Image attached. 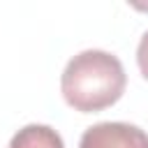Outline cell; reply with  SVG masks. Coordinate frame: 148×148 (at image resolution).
Segmentation results:
<instances>
[{
  "instance_id": "cell-1",
  "label": "cell",
  "mask_w": 148,
  "mask_h": 148,
  "mask_svg": "<svg viewBox=\"0 0 148 148\" xmlns=\"http://www.w3.org/2000/svg\"><path fill=\"white\" fill-rule=\"evenodd\" d=\"M127 86V74L123 62L99 49H88L76 53L62 69L60 90L65 102L81 111L92 113L102 111L120 99Z\"/></svg>"
},
{
  "instance_id": "cell-2",
  "label": "cell",
  "mask_w": 148,
  "mask_h": 148,
  "mask_svg": "<svg viewBox=\"0 0 148 148\" xmlns=\"http://www.w3.org/2000/svg\"><path fill=\"white\" fill-rule=\"evenodd\" d=\"M79 148H148V134L130 123H97L81 134Z\"/></svg>"
},
{
  "instance_id": "cell-3",
  "label": "cell",
  "mask_w": 148,
  "mask_h": 148,
  "mask_svg": "<svg viewBox=\"0 0 148 148\" xmlns=\"http://www.w3.org/2000/svg\"><path fill=\"white\" fill-rule=\"evenodd\" d=\"M9 148H65V143H62V136L53 127L32 123V125L21 127L12 136Z\"/></svg>"
},
{
  "instance_id": "cell-4",
  "label": "cell",
  "mask_w": 148,
  "mask_h": 148,
  "mask_svg": "<svg viewBox=\"0 0 148 148\" xmlns=\"http://www.w3.org/2000/svg\"><path fill=\"white\" fill-rule=\"evenodd\" d=\"M136 62H139V69L141 74L148 79V30L141 35L139 39V46H136Z\"/></svg>"
}]
</instances>
